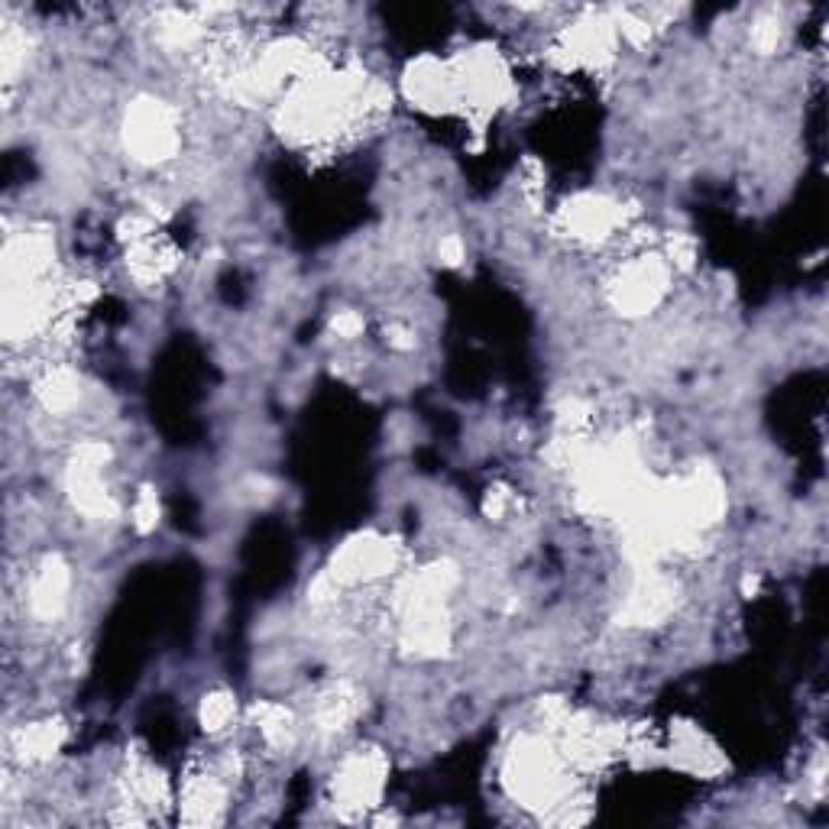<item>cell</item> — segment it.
Returning <instances> with one entry per match:
<instances>
[{"label": "cell", "instance_id": "obj_11", "mask_svg": "<svg viewBox=\"0 0 829 829\" xmlns=\"http://www.w3.org/2000/svg\"><path fill=\"white\" fill-rule=\"evenodd\" d=\"M512 509H516V493H512V489L496 486V489H489L486 499H483V512H486V519H493V522H506V519L512 516Z\"/></svg>", "mask_w": 829, "mask_h": 829}, {"label": "cell", "instance_id": "obj_13", "mask_svg": "<svg viewBox=\"0 0 829 829\" xmlns=\"http://www.w3.org/2000/svg\"><path fill=\"white\" fill-rule=\"evenodd\" d=\"M437 260H441V266H460V262L467 260V243H464V237H460V234H444V237L437 240Z\"/></svg>", "mask_w": 829, "mask_h": 829}, {"label": "cell", "instance_id": "obj_3", "mask_svg": "<svg viewBox=\"0 0 829 829\" xmlns=\"http://www.w3.org/2000/svg\"><path fill=\"white\" fill-rule=\"evenodd\" d=\"M390 761L380 748H356L341 761L334 775V800L348 810L380 807V794L386 785Z\"/></svg>", "mask_w": 829, "mask_h": 829}, {"label": "cell", "instance_id": "obj_9", "mask_svg": "<svg viewBox=\"0 0 829 829\" xmlns=\"http://www.w3.org/2000/svg\"><path fill=\"white\" fill-rule=\"evenodd\" d=\"M785 20H781V13H775V10H765V13H758L755 20H752V27H748V43L752 49L758 52V55H775L781 45H785Z\"/></svg>", "mask_w": 829, "mask_h": 829}, {"label": "cell", "instance_id": "obj_1", "mask_svg": "<svg viewBox=\"0 0 829 829\" xmlns=\"http://www.w3.org/2000/svg\"><path fill=\"white\" fill-rule=\"evenodd\" d=\"M124 143L136 163L159 166L175 159L182 146V127L175 121V111L159 97H139L133 101L124 121Z\"/></svg>", "mask_w": 829, "mask_h": 829}, {"label": "cell", "instance_id": "obj_8", "mask_svg": "<svg viewBox=\"0 0 829 829\" xmlns=\"http://www.w3.org/2000/svg\"><path fill=\"white\" fill-rule=\"evenodd\" d=\"M237 719V697L230 691H211L198 703V723L208 736H220Z\"/></svg>", "mask_w": 829, "mask_h": 829}, {"label": "cell", "instance_id": "obj_6", "mask_svg": "<svg viewBox=\"0 0 829 829\" xmlns=\"http://www.w3.org/2000/svg\"><path fill=\"white\" fill-rule=\"evenodd\" d=\"M37 395H40V402H43L49 415H72L82 405V395H85L82 376L65 363L49 366L40 376V383H37Z\"/></svg>", "mask_w": 829, "mask_h": 829}, {"label": "cell", "instance_id": "obj_10", "mask_svg": "<svg viewBox=\"0 0 829 829\" xmlns=\"http://www.w3.org/2000/svg\"><path fill=\"white\" fill-rule=\"evenodd\" d=\"M131 522L139 535H149L159 525V496L153 486H143L131 506Z\"/></svg>", "mask_w": 829, "mask_h": 829}, {"label": "cell", "instance_id": "obj_7", "mask_svg": "<svg viewBox=\"0 0 829 829\" xmlns=\"http://www.w3.org/2000/svg\"><path fill=\"white\" fill-rule=\"evenodd\" d=\"M65 743V723L62 719H43L30 723L17 733V752H23L27 761H49Z\"/></svg>", "mask_w": 829, "mask_h": 829}, {"label": "cell", "instance_id": "obj_2", "mask_svg": "<svg viewBox=\"0 0 829 829\" xmlns=\"http://www.w3.org/2000/svg\"><path fill=\"white\" fill-rule=\"evenodd\" d=\"M671 286V266L661 253H639L635 260L619 266L610 282V302L625 318L652 314Z\"/></svg>", "mask_w": 829, "mask_h": 829}, {"label": "cell", "instance_id": "obj_14", "mask_svg": "<svg viewBox=\"0 0 829 829\" xmlns=\"http://www.w3.org/2000/svg\"><path fill=\"white\" fill-rule=\"evenodd\" d=\"M386 344L398 353H408V350H415L418 344V334H415V328H408L405 321H393L390 328H386Z\"/></svg>", "mask_w": 829, "mask_h": 829}, {"label": "cell", "instance_id": "obj_4", "mask_svg": "<svg viewBox=\"0 0 829 829\" xmlns=\"http://www.w3.org/2000/svg\"><path fill=\"white\" fill-rule=\"evenodd\" d=\"M395 555H398V545L383 538V535H356L341 545V551H334V561H331V577L341 583V587H350V583H373L380 577H386L390 570L395 568Z\"/></svg>", "mask_w": 829, "mask_h": 829}, {"label": "cell", "instance_id": "obj_5", "mask_svg": "<svg viewBox=\"0 0 829 829\" xmlns=\"http://www.w3.org/2000/svg\"><path fill=\"white\" fill-rule=\"evenodd\" d=\"M69 593H72V568L59 555H45L27 587L30 612L43 622H52L69 607Z\"/></svg>", "mask_w": 829, "mask_h": 829}, {"label": "cell", "instance_id": "obj_12", "mask_svg": "<svg viewBox=\"0 0 829 829\" xmlns=\"http://www.w3.org/2000/svg\"><path fill=\"white\" fill-rule=\"evenodd\" d=\"M363 331H366V321H363V314L360 311H353V308H344V311H338L334 318H331V334H338V341H356V338H363Z\"/></svg>", "mask_w": 829, "mask_h": 829}]
</instances>
